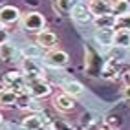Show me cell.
Returning a JSON list of instances; mask_svg holds the SVG:
<instances>
[{
	"label": "cell",
	"instance_id": "21",
	"mask_svg": "<svg viewBox=\"0 0 130 130\" xmlns=\"http://www.w3.org/2000/svg\"><path fill=\"white\" fill-rule=\"evenodd\" d=\"M31 97H33L31 93H28V92H20V93H19V97H17V105H15V106H17V108H20V110H28Z\"/></svg>",
	"mask_w": 130,
	"mask_h": 130
},
{
	"label": "cell",
	"instance_id": "2",
	"mask_svg": "<svg viewBox=\"0 0 130 130\" xmlns=\"http://www.w3.org/2000/svg\"><path fill=\"white\" fill-rule=\"evenodd\" d=\"M2 86L4 88H9V90H15L17 93H20V92H26L28 83H26V77H24V73L20 70H11V72L4 73Z\"/></svg>",
	"mask_w": 130,
	"mask_h": 130
},
{
	"label": "cell",
	"instance_id": "29",
	"mask_svg": "<svg viewBox=\"0 0 130 130\" xmlns=\"http://www.w3.org/2000/svg\"><path fill=\"white\" fill-rule=\"evenodd\" d=\"M2 121H4V117H2V112H0V125H2Z\"/></svg>",
	"mask_w": 130,
	"mask_h": 130
},
{
	"label": "cell",
	"instance_id": "8",
	"mask_svg": "<svg viewBox=\"0 0 130 130\" xmlns=\"http://www.w3.org/2000/svg\"><path fill=\"white\" fill-rule=\"evenodd\" d=\"M70 17H72V20L79 22V24H90L93 20V15L90 13L88 6H86L84 2H75V6L70 11Z\"/></svg>",
	"mask_w": 130,
	"mask_h": 130
},
{
	"label": "cell",
	"instance_id": "18",
	"mask_svg": "<svg viewBox=\"0 0 130 130\" xmlns=\"http://www.w3.org/2000/svg\"><path fill=\"white\" fill-rule=\"evenodd\" d=\"M75 2L77 0H53L51 7H53L57 13H60V15H70V11L75 6Z\"/></svg>",
	"mask_w": 130,
	"mask_h": 130
},
{
	"label": "cell",
	"instance_id": "23",
	"mask_svg": "<svg viewBox=\"0 0 130 130\" xmlns=\"http://www.w3.org/2000/svg\"><path fill=\"white\" fill-rule=\"evenodd\" d=\"M28 110H31V112H37V114H39V112H42V110H44V105L40 103V99H39V97H31Z\"/></svg>",
	"mask_w": 130,
	"mask_h": 130
},
{
	"label": "cell",
	"instance_id": "11",
	"mask_svg": "<svg viewBox=\"0 0 130 130\" xmlns=\"http://www.w3.org/2000/svg\"><path fill=\"white\" fill-rule=\"evenodd\" d=\"M86 6H88V9L93 17L112 13V0H90Z\"/></svg>",
	"mask_w": 130,
	"mask_h": 130
},
{
	"label": "cell",
	"instance_id": "16",
	"mask_svg": "<svg viewBox=\"0 0 130 130\" xmlns=\"http://www.w3.org/2000/svg\"><path fill=\"white\" fill-rule=\"evenodd\" d=\"M17 97H19V93L15 90H9V88H2L0 90V105L2 106H15L17 105Z\"/></svg>",
	"mask_w": 130,
	"mask_h": 130
},
{
	"label": "cell",
	"instance_id": "6",
	"mask_svg": "<svg viewBox=\"0 0 130 130\" xmlns=\"http://www.w3.org/2000/svg\"><path fill=\"white\" fill-rule=\"evenodd\" d=\"M20 9L17 6H2L0 7V26H11V24H17L20 22Z\"/></svg>",
	"mask_w": 130,
	"mask_h": 130
},
{
	"label": "cell",
	"instance_id": "9",
	"mask_svg": "<svg viewBox=\"0 0 130 130\" xmlns=\"http://www.w3.org/2000/svg\"><path fill=\"white\" fill-rule=\"evenodd\" d=\"M46 121L40 114L33 112V114H28L26 117H22L20 121V128L22 130H46Z\"/></svg>",
	"mask_w": 130,
	"mask_h": 130
},
{
	"label": "cell",
	"instance_id": "25",
	"mask_svg": "<svg viewBox=\"0 0 130 130\" xmlns=\"http://www.w3.org/2000/svg\"><path fill=\"white\" fill-rule=\"evenodd\" d=\"M105 125H108L110 126V130H117L119 126H121V119H114V116H106L105 117Z\"/></svg>",
	"mask_w": 130,
	"mask_h": 130
},
{
	"label": "cell",
	"instance_id": "17",
	"mask_svg": "<svg viewBox=\"0 0 130 130\" xmlns=\"http://www.w3.org/2000/svg\"><path fill=\"white\" fill-rule=\"evenodd\" d=\"M114 46L117 48H130V29L119 28L114 35Z\"/></svg>",
	"mask_w": 130,
	"mask_h": 130
},
{
	"label": "cell",
	"instance_id": "4",
	"mask_svg": "<svg viewBox=\"0 0 130 130\" xmlns=\"http://www.w3.org/2000/svg\"><path fill=\"white\" fill-rule=\"evenodd\" d=\"M26 92L31 93L33 97H39V99H44L48 97V95H51V92H53V86H51L44 77H40V79H35L28 83V88H26Z\"/></svg>",
	"mask_w": 130,
	"mask_h": 130
},
{
	"label": "cell",
	"instance_id": "13",
	"mask_svg": "<svg viewBox=\"0 0 130 130\" xmlns=\"http://www.w3.org/2000/svg\"><path fill=\"white\" fill-rule=\"evenodd\" d=\"M17 46L13 44L11 40H6L0 44V60L2 62H13V60L17 59Z\"/></svg>",
	"mask_w": 130,
	"mask_h": 130
},
{
	"label": "cell",
	"instance_id": "19",
	"mask_svg": "<svg viewBox=\"0 0 130 130\" xmlns=\"http://www.w3.org/2000/svg\"><path fill=\"white\" fill-rule=\"evenodd\" d=\"M130 13V0H112V15L121 17Z\"/></svg>",
	"mask_w": 130,
	"mask_h": 130
},
{
	"label": "cell",
	"instance_id": "27",
	"mask_svg": "<svg viewBox=\"0 0 130 130\" xmlns=\"http://www.w3.org/2000/svg\"><path fill=\"white\" fill-rule=\"evenodd\" d=\"M6 40H9V33H7L6 26H0V44L6 42Z\"/></svg>",
	"mask_w": 130,
	"mask_h": 130
},
{
	"label": "cell",
	"instance_id": "3",
	"mask_svg": "<svg viewBox=\"0 0 130 130\" xmlns=\"http://www.w3.org/2000/svg\"><path fill=\"white\" fill-rule=\"evenodd\" d=\"M20 72L26 77V83H31L35 79L44 77L42 66L37 62V59H29V57H22V60H20Z\"/></svg>",
	"mask_w": 130,
	"mask_h": 130
},
{
	"label": "cell",
	"instance_id": "26",
	"mask_svg": "<svg viewBox=\"0 0 130 130\" xmlns=\"http://www.w3.org/2000/svg\"><path fill=\"white\" fill-rule=\"evenodd\" d=\"M121 97H123L125 101H130V83L123 84V88H121Z\"/></svg>",
	"mask_w": 130,
	"mask_h": 130
},
{
	"label": "cell",
	"instance_id": "10",
	"mask_svg": "<svg viewBox=\"0 0 130 130\" xmlns=\"http://www.w3.org/2000/svg\"><path fill=\"white\" fill-rule=\"evenodd\" d=\"M35 44H39L42 50H53L59 44V39L51 29H42L35 35Z\"/></svg>",
	"mask_w": 130,
	"mask_h": 130
},
{
	"label": "cell",
	"instance_id": "12",
	"mask_svg": "<svg viewBox=\"0 0 130 130\" xmlns=\"http://www.w3.org/2000/svg\"><path fill=\"white\" fill-rule=\"evenodd\" d=\"M114 35H116L114 28H103V29H95L93 39L101 46H114Z\"/></svg>",
	"mask_w": 130,
	"mask_h": 130
},
{
	"label": "cell",
	"instance_id": "1",
	"mask_svg": "<svg viewBox=\"0 0 130 130\" xmlns=\"http://www.w3.org/2000/svg\"><path fill=\"white\" fill-rule=\"evenodd\" d=\"M20 28L26 33H37L46 29V17L40 11H26L20 17Z\"/></svg>",
	"mask_w": 130,
	"mask_h": 130
},
{
	"label": "cell",
	"instance_id": "30",
	"mask_svg": "<svg viewBox=\"0 0 130 130\" xmlns=\"http://www.w3.org/2000/svg\"><path fill=\"white\" fill-rule=\"evenodd\" d=\"M81 2H86V4H88V2H90V0H81Z\"/></svg>",
	"mask_w": 130,
	"mask_h": 130
},
{
	"label": "cell",
	"instance_id": "5",
	"mask_svg": "<svg viewBox=\"0 0 130 130\" xmlns=\"http://www.w3.org/2000/svg\"><path fill=\"white\" fill-rule=\"evenodd\" d=\"M44 62L51 68H64L70 64V55L64 50L53 48V50H48V53L44 55Z\"/></svg>",
	"mask_w": 130,
	"mask_h": 130
},
{
	"label": "cell",
	"instance_id": "24",
	"mask_svg": "<svg viewBox=\"0 0 130 130\" xmlns=\"http://www.w3.org/2000/svg\"><path fill=\"white\" fill-rule=\"evenodd\" d=\"M116 26H119V28H123V29H130V13L117 17V24Z\"/></svg>",
	"mask_w": 130,
	"mask_h": 130
},
{
	"label": "cell",
	"instance_id": "7",
	"mask_svg": "<svg viewBox=\"0 0 130 130\" xmlns=\"http://www.w3.org/2000/svg\"><path fill=\"white\" fill-rule=\"evenodd\" d=\"M51 105H53V108L57 112H60V114H68V112H73L75 108V101L73 97H70L68 93H57L53 95V99H51Z\"/></svg>",
	"mask_w": 130,
	"mask_h": 130
},
{
	"label": "cell",
	"instance_id": "28",
	"mask_svg": "<svg viewBox=\"0 0 130 130\" xmlns=\"http://www.w3.org/2000/svg\"><path fill=\"white\" fill-rule=\"evenodd\" d=\"M2 6H6V0H0V7H2Z\"/></svg>",
	"mask_w": 130,
	"mask_h": 130
},
{
	"label": "cell",
	"instance_id": "32",
	"mask_svg": "<svg viewBox=\"0 0 130 130\" xmlns=\"http://www.w3.org/2000/svg\"><path fill=\"white\" fill-rule=\"evenodd\" d=\"M128 50H130V48H128Z\"/></svg>",
	"mask_w": 130,
	"mask_h": 130
},
{
	"label": "cell",
	"instance_id": "22",
	"mask_svg": "<svg viewBox=\"0 0 130 130\" xmlns=\"http://www.w3.org/2000/svg\"><path fill=\"white\" fill-rule=\"evenodd\" d=\"M50 128H51V130H73V126L68 123V121H64V119H55V121H51V123H50Z\"/></svg>",
	"mask_w": 130,
	"mask_h": 130
},
{
	"label": "cell",
	"instance_id": "31",
	"mask_svg": "<svg viewBox=\"0 0 130 130\" xmlns=\"http://www.w3.org/2000/svg\"><path fill=\"white\" fill-rule=\"evenodd\" d=\"M2 88H4V86H2V83H0V90H2Z\"/></svg>",
	"mask_w": 130,
	"mask_h": 130
},
{
	"label": "cell",
	"instance_id": "20",
	"mask_svg": "<svg viewBox=\"0 0 130 130\" xmlns=\"http://www.w3.org/2000/svg\"><path fill=\"white\" fill-rule=\"evenodd\" d=\"M22 55L24 57H29V59H39L42 55V48L39 44H31V46H26L22 50Z\"/></svg>",
	"mask_w": 130,
	"mask_h": 130
},
{
	"label": "cell",
	"instance_id": "15",
	"mask_svg": "<svg viewBox=\"0 0 130 130\" xmlns=\"http://www.w3.org/2000/svg\"><path fill=\"white\" fill-rule=\"evenodd\" d=\"M62 92L64 93H68L70 97H81V95L84 93V86L79 83V81H73V79H70V81H66L64 84H62Z\"/></svg>",
	"mask_w": 130,
	"mask_h": 130
},
{
	"label": "cell",
	"instance_id": "14",
	"mask_svg": "<svg viewBox=\"0 0 130 130\" xmlns=\"http://www.w3.org/2000/svg\"><path fill=\"white\" fill-rule=\"evenodd\" d=\"M92 24L95 26V29H103V28H116V24H117V17L116 15H101V17H93V20Z\"/></svg>",
	"mask_w": 130,
	"mask_h": 130
}]
</instances>
